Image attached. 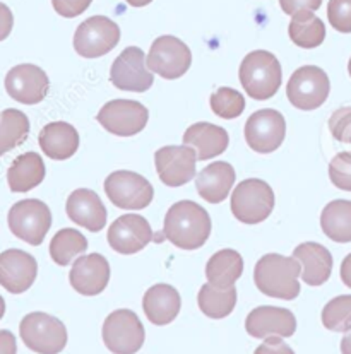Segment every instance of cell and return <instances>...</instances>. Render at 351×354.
<instances>
[{"label":"cell","instance_id":"obj_1","mask_svg":"<svg viewBox=\"0 0 351 354\" xmlns=\"http://www.w3.org/2000/svg\"><path fill=\"white\" fill-rule=\"evenodd\" d=\"M165 238L182 250H197L211 234V218L192 201H180L168 209L163 225Z\"/></svg>","mask_w":351,"mask_h":354},{"label":"cell","instance_id":"obj_2","mask_svg":"<svg viewBox=\"0 0 351 354\" xmlns=\"http://www.w3.org/2000/svg\"><path fill=\"white\" fill-rule=\"evenodd\" d=\"M302 266L295 257L267 254L259 259L254 269L257 290L271 298L295 299L300 295Z\"/></svg>","mask_w":351,"mask_h":354},{"label":"cell","instance_id":"obj_3","mask_svg":"<svg viewBox=\"0 0 351 354\" xmlns=\"http://www.w3.org/2000/svg\"><path fill=\"white\" fill-rule=\"evenodd\" d=\"M240 82L245 93L257 101L271 100L281 88V64L276 55L267 50H255L242 60Z\"/></svg>","mask_w":351,"mask_h":354},{"label":"cell","instance_id":"obj_4","mask_svg":"<svg viewBox=\"0 0 351 354\" xmlns=\"http://www.w3.org/2000/svg\"><path fill=\"white\" fill-rule=\"evenodd\" d=\"M230 209L244 225H259L269 218L274 209L273 189L264 180H244L231 194Z\"/></svg>","mask_w":351,"mask_h":354},{"label":"cell","instance_id":"obj_5","mask_svg":"<svg viewBox=\"0 0 351 354\" xmlns=\"http://www.w3.org/2000/svg\"><path fill=\"white\" fill-rule=\"evenodd\" d=\"M19 334L26 348L38 354L62 353L69 339L65 325L43 312L28 313L21 320Z\"/></svg>","mask_w":351,"mask_h":354},{"label":"cell","instance_id":"obj_6","mask_svg":"<svg viewBox=\"0 0 351 354\" xmlns=\"http://www.w3.org/2000/svg\"><path fill=\"white\" fill-rule=\"evenodd\" d=\"M7 223L14 236L38 247L52 226V211L38 198H24L10 207Z\"/></svg>","mask_w":351,"mask_h":354},{"label":"cell","instance_id":"obj_7","mask_svg":"<svg viewBox=\"0 0 351 354\" xmlns=\"http://www.w3.org/2000/svg\"><path fill=\"white\" fill-rule=\"evenodd\" d=\"M331 82L327 74L316 65H303L289 77L287 96L289 103L303 111L317 110L327 101Z\"/></svg>","mask_w":351,"mask_h":354},{"label":"cell","instance_id":"obj_8","mask_svg":"<svg viewBox=\"0 0 351 354\" xmlns=\"http://www.w3.org/2000/svg\"><path fill=\"white\" fill-rule=\"evenodd\" d=\"M103 342L114 354H136L143 348L146 332L139 317L132 310H115L105 319Z\"/></svg>","mask_w":351,"mask_h":354},{"label":"cell","instance_id":"obj_9","mask_svg":"<svg viewBox=\"0 0 351 354\" xmlns=\"http://www.w3.org/2000/svg\"><path fill=\"white\" fill-rule=\"evenodd\" d=\"M105 194L117 207L125 211H141L153 202L154 189L139 173L118 169L110 173L105 180Z\"/></svg>","mask_w":351,"mask_h":354},{"label":"cell","instance_id":"obj_10","mask_svg":"<svg viewBox=\"0 0 351 354\" xmlns=\"http://www.w3.org/2000/svg\"><path fill=\"white\" fill-rule=\"evenodd\" d=\"M120 41V28L107 16L82 21L74 32V50L84 59L107 55Z\"/></svg>","mask_w":351,"mask_h":354},{"label":"cell","instance_id":"obj_11","mask_svg":"<svg viewBox=\"0 0 351 354\" xmlns=\"http://www.w3.org/2000/svg\"><path fill=\"white\" fill-rule=\"evenodd\" d=\"M190 48L177 36L165 35L153 41L146 65L151 72L163 79H179L190 68Z\"/></svg>","mask_w":351,"mask_h":354},{"label":"cell","instance_id":"obj_12","mask_svg":"<svg viewBox=\"0 0 351 354\" xmlns=\"http://www.w3.org/2000/svg\"><path fill=\"white\" fill-rule=\"evenodd\" d=\"M96 120L100 122L101 127L114 136L132 137L146 129L150 111L139 101L114 100L101 108L100 113L96 115Z\"/></svg>","mask_w":351,"mask_h":354},{"label":"cell","instance_id":"obj_13","mask_svg":"<svg viewBox=\"0 0 351 354\" xmlns=\"http://www.w3.org/2000/svg\"><path fill=\"white\" fill-rule=\"evenodd\" d=\"M287 137V120L273 108H264L249 117L245 124V140L259 154H269L283 144Z\"/></svg>","mask_w":351,"mask_h":354},{"label":"cell","instance_id":"obj_14","mask_svg":"<svg viewBox=\"0 0 351 354\" xmlns=\"http://www.w3.org/2000/svg\"><path fill=\"white\" fill-rule=\"evenodd\" d=\"M110 81L120 91L144 93L153 86L154 74L146 65V55L139 46H127L111 64Z\"/></svg>","mask_w":351,"mask_h":354},{"label":"cell","instance_id":"obj_15","mask_svg":"<svg viewBox=\"0 0 351 354\" xmlns=\"http://www.w3.org/2000/svg\"><path fill=\"white\" fill-rule=\"evenodd\" d=\"M6 91L14 101L23 104H38L50 89V79L43 68L33 64H21L6 75Z\"/></svg>","mask_w":351,"mask_h":354},{"label":"cell","instance_id":"obj_16","mask_svg":"<svg viewBox=\"0 0 351 354\" xmlns=\"http://www.w3.org/2000/svg\"><path fill=\"white\" fill-rule=\"evenodd\" d=\"M197 151L190 146H165L154 154L160 180L168 187H182L195 176Z\"/></svg>","mask_w":351,"mask_h":354},{"label":"cell","instance_id":"obj_17","mask_svg":"<svg viewBox=\"0 0 351 354\" xmlns=\"http://www.w3.org/2000/svg\"><path fill=\"white\" fill-rule=\"evenodd\" d=\"M107 240L117 254L132 255L150 245L153 240V230L143 216L124 214L108 227Z\"/></svg>","mask_w":351,"mask_h":354},{"label":"cell","instance_id":"obj_18","mask_svg":"<svg viewBox=\"0 0 351 354\" xmlns=\"http://www.w3.org/2000/svg\"><path fill=\"white\" fill-rule=\"evenodd\" d=\"M38 276L36 259L19 248L0 254V286L12 295L26 292Z\"/></svg>","mask_w":351,"mask_h":354},{"label":"cell","instance_id":"obj_19","mask_svg":"<svg viewBox=\"0 0 351 354\" xmlns=\"http://www.w3.org/2000/svg\"><path fill=\"white\" fill-rule=\"evenodd\" d=\"M245 330L255 339L291 337L296 330V319L287 308L259 306L249 313Z\"/></svg>","mask_w":351,"mask_h":354},{"label":"cell","instance_id":"obj_20","mask_svg":"<svg viewBox=\"0 0 351 354\" xmlns=\"http://www.w3.org/2000/svg\"><path fill=\"white\" fill-rule=\"evenodd\" d=\"M69 281L71 286L81 295H100L110 281V263L101 254L81 255L72 266Z\"/></svg>","mask_w":351,"mask_h":354},{"label":"cell","instance_id":"obj_21","mask_svg":"<svg viewBox=\"0 0 351 354\" xmlns=\"http://www.w3.org/2000/svg\"><path fill=\"white\" fill-rule=\"evenodd\" d=\"M65 211L74 225L86 227L93 233H98L107 226V209L100 195L89 189H78L69 195Z\"/></svg>","mask_w":351,"mask_h":354},{"label":"cell","instance_id":"obj_22","mask_svg":"<svg viewBox=\"0 0 351 354\" xmlns=\"http://www.w3.org/2000/svg\"><path fill=\"white\" fill-rule=\"evenodd\" d=\"M293 257L302 266V279L309 286H322L331 277L332 255L324 245L307 241L293 250Z\"/></svg>","mask_w":351,"mask_h":354},{"label":"cell","instance_id":"obj_23","mask_svg":"<svg viewBox=\"0 0 351 354\" xmlns=\"http://www.w3.org/2000/svg\"><path fill=\"white\" fill-rule=\"evenodd\" d=\"M230 137L223 127L209 122H197L183 133V144L197 151V161H208L228 149Z\"/></svg>","mask_w":351,"mask_h":354},{"label":"cell","instance_id":"obj_24","mask_svg":"<svg viewBox=\"0 0 351 354\" xmlns=\"http://www.w3.org/2000/svg\"><path fill=\"white\" fill-rule=\"evenodd\" d=\"M235 178L237 175L230 162L216 161L201 169V173L195 176V187L204 201L209 204H219L230 195Z\"/></svg>","mask_w":351,"mask_h":354},{"label":"cell","instance_id":"obj_25","mask_svg":"<svg viewBox=\"0 0 351 354\" xmlns=\"http://www.w3.org/2000/svg\"><path fill=\"white\" fill-rule=\"evenodd\" d=\"M182 299L179 291L170 284H154L144 292L143 310L154 325H168L179 317Z\"/></svg>","mask_w":351,"mask_h":354},{"label":"cell","instance_id":"obj_26","mask_svg":"<svg viewBox=\"0 0 351 354\" xmlns=\"http://www.w3.org/2000/svg\"><path fill=\"white\" fill-rule=\"evenodd\" d=\"M38 144L50 160L64 161L78 153L79 133L67 122H52L42 129Z\"/></svg>","mask_w":351,"mask_h":354},{"label":"cell","instance_id":"obj_27","mask_svg":"<svg viewBox=\"0 0 351 354\" xmlns=\"http://www.w3.org/2000/svg\"><path fill=\"white\" fill-rule=\"evenodd\" d=\"M45 180V162L36 153H24L17 156L7 171L9 189L16 194H26L36 189Z\"/></svg>","mask_w":351,"mask_h":354},{"label":"cell","instance_id":"obj_28","mask_svg":"<svg viewBox=\"0 0 351 354\" xmlns=\"http://www.w3.org/2000/svg\"><path fill=\"white\" fill-rule=\"evenodd\" d=\"M242 274H244V259L237 250H231V248L216 252L206 266V277L209 283L223 290L235 286Z\"/></svg>","mask_w":351,"mask_h":354},{"label":"cell","instance_id":"obj_29","mask_svg":"<svg viewBox=\"0 0 351 354\" xmlns=\"http://www.w3.org/2000/svg\"><path fill=\"white\" fill-rule=\"evenodd\" d=\"M288 35L300 48H317L325 39V24L314 14V10H302L291 16Z\"/></svg>","mask_w":351,"mask_h":354},{"label":"cell","instance_id":"obj_30","mask_svg":"<svg viewBox=\"0 0 351 354\" xmlns=\"http://www.w3.org/2000/svg\"><path fill=\"white\" fill-rule=\"evenodd\" d=\"M321 227L336 243L351 241V201L338 198L329 202L321 214Z\"/></svg>","mask_w":351,"mask_h":354},{"label":"cell","instance_id":"obj_31","mask_svg":"<svg viewBox=\"0 0 351 354\" xmlns=\"http://www.w3.org/2000/svg\"><path fill=\"white\" fill-rule=\"evenodd\" d=\"M197 303L201 312L209 319H224L233 312L235 305H237V288L231 286L223 290V288L208 283L199 290Z\"/></svg>","mask_w":351,"mask_h":354},{"label":"cell","instance_id":"obj_32","mask_svg":"<svg viewBox=\"0 0 351 354\" xmlns=\"http://www.w3.org/2000/svg\"><path fill=\"white\" fill-rule=\"evenodd\" d=\"M30 136V118L19 110L7 108L0 113V156L26 142Z\"/></svg>","mask_w":351,"mask_h":354},{"label":"cell","instance_id":"obj_33","mask_svg":"<svg viewBox=\"0 0 351 354\" xmlns=\"http://www.w3.org/2000/svg\"><path fill=\"white\" fill-rule=\"evenodd\" d=\"M86 250H88V240L81 231L74 227H64L50 241V257L60 267L69 266Z\"/></svg>","mask_w":351,"mask_h":354},{"label":"cell","instance_id":"obj_34","mask_svg":"<svg viewBox=\"0 0 351 354\" xmlns=\"http://www.w3.org/2000/svg\"><path fill=\"white\" fill-rule=\"evenodd\" d=\"M322 325L332 332L351 330V295L336 296L324 306Z\"/></svg>","mask_w":351,"mask_h":354},{"label":"cell","instance_id":"obj_35","mask_svg":"<svg viewBox=\"0 0 351 354\" xmlns=\"http://www.w3.org/2000/svg\"><path fill=\"white\" fill-rule=\"evenodd\" d=\"M211 110L215 115L224 118V120H231L244 113L245 110V97L242 93H238L233 88H219L211 95Z\"/></svg>","mask_w":351,"mask_h":354},{"label":"cell","instance_id":"obj_36","mask_svg":"<svg viewBox=\"0 0 351 354\" xmlns=\"http://www.w3.org/2000/svg\"><path fill=\"white\" fill-rule=\"evenodd\" d=\"M329 178L338 189L351 192V151H345L329 162Z\"/></svg>","mask_w":351,"mask_h":354},{"label":"cell","instance_id":"obj_37","mask_svg":"<svg viewBox=\"0 0 351 354\" xmlns=\"http://www.w3.org/2000/svg\"><path fill=\"white\" fill-rule=\"evenodd\" d=\"M327 19L336 31L351 32V0H329Z\"/></svg>","mask_w":351,"mask_h":354},{"label":"cell","instance_id":"obj_38","mask_svg":"<svg viewBox=\"0 0 351 354\" xmlns=\"http://www.w3.org/2000/svg\"><path fill=\"white\" fill-rule=\"evenodd\" d=\"M329 130L336 140L351 144V106H341L332 111L329 118Z\"/></svg>","mask_w":351,"mask_h":354},{"label":"cell","instance_id":"obj_39","mask_svg":"<svg viewBox=\"0 0 351 354\" xmlns=\"http://www.w3.org/2000/svg\"><path fill=\"white\" fill-rule=\"evenodd\" d=\"M91 3L93 0H52V6L55 9V12L59 16L67 17V19L81 16L82 12H86L89 9Z\"/></svg>","mask_w":351,"mask_h":354},{"label":"cell","instance_id":"obj_40","mask_svg":"<svg viewBox=\"0 0 351 354\" xmlns=\"http://www.w3.org/2000/svg\"><path fill=\"white\" fill-rule=\"evenodd\" d=\"M280 6L285 14L295 16L296 12H302V10H314L316 12L322 6V0H280Z\"/></svg>","mask_w":351,"mask_h":354},{"label":"cell","instance_id":"obj_41","mask_svg":"<svg viewBox=\"0 0 351 354\" xmlns=\"http://www.w3.org/2000/svg\"><path fill=\"white\" fill-rule=\"evenodd\" d=\"M254 354H295V351L283 342V337H267Z\"/></svg>","mask_w":351,"mask_h":354},{"label":"cell","instance_id":"obj_42","mask_svg":"<svg viewBox=\"0 0 351 354\" xmlns=\"http://www.w3.org/2000/svg\"><path fill=\"white\" fill-rule=\"evenodd\" d=\"M12 28H14L12 10H10L6 3L0 2V41L9 38Z\"/></svg>","mask_w":351,"mask_h":354},{"label":"cell","instance_id":"obj_43","mask_svg":"<svg viewBox=\"0 0 351 354\" xmlns=\"http://www.w3.org/2000/svg\"><path fill=\"white\" fill-rule=\"evenodd\" d=\"M0 354H17L16 337L10 330H0Z\"/></svg>","mask_w":351,"mask_h":354},{"label":"cell","instance_id":"obj_44","mask_svg":"<svg viewBox=\"0 0 351 354\" xmlns=\"http://www.w3.org/2000/svg\"><path fill=\"white\" fill-rule=\"evenodd\" d=\"M339 276H341V281L346 284V286L351 290V254L345 257L341 262V270H339Z\"/></svg>","mask_w":351,"mask_h":354},{"label":"cell","instance_id":"obj_45","mask_svg":"<svg viewBox=\"0 0 351 354\" xmlns=\"http://www.w3.org/2000/svg\"><path fill=\"white\" fill-rule=\"evenodd\" d=\"M341 353L343 354H351V332L343 337L341 341Z\"/></svg>","mask_w":351,"mask_h":354},{"label":"cell","instance_id":"obj_46","mask_svg":"<svg viewBox=\"0 0 351 354\" xmlns=\"http://www.w3.org/2000/svg\"><path fill=\"white\" fill-rule=\"evenodd\" d=\"M125 2L132 7H146V6H150L153 0H125Z\"/></svg>","mask_w":351,"mask_h":354},{"label":"cell","instance_id":"obj_47","mask_svg":"<svg viewBox=\"0 0 351 354\" xmlns=\"http://www.w3.org/2000/svg\"><path fill=\"white\" fill-rule=\"evenodd\" d=\"M3 315H6V301H3V298L0 296V320H2Z\"/></svg>","mask_w":351,"mask_h":354},{"label":"cell","instance_id":"obj_48","mask_svg":"<svg viewBox=\"0 0 351 354\" xmlns=\"http://www.w3.org/2000/svg\"><path fill=\"white\" fill-rule=\"evenodd\" d=\"M348 72H350V77H351V59H350V62H348Z\"/></svg>","mask_w":351,"mask_h":354}]
</instances>
